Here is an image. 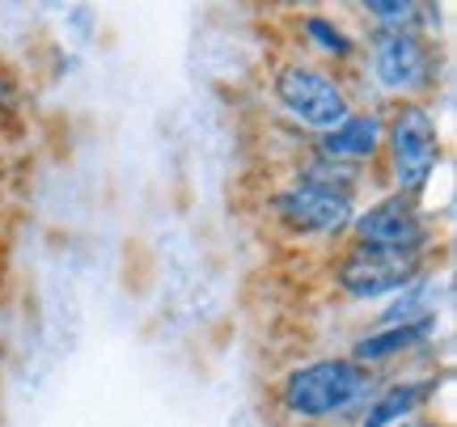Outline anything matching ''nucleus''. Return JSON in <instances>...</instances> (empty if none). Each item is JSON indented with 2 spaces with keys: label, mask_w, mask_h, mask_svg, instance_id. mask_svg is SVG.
<instances>
[{
  "label": "nucleus",
  "mask_w": 457,
  "mask_h": 427,
  "mask_svg": "<svg viewBox=\"0 0 457 427\" xmlns=\"http://www.w3.org/2000/svg\"><path fill=\"white\" fill-rule=\"evenodd\" d=\"M17 106H21V85L9 68H0V115H17Z\"/></svg>",
  "instance_id": "nucleus-14"
},
{
  "label": "nucleus",
  "mask_w": 457,
  "mask_h": 427,
  "mask_svg": "<svg viewBox=\"0 0 457 427\" xmlns=\"http://www.w3.org/2000/svg\"><path fill=\"white\" fill-rule=\"evenodd\" d=\"M293 34L301 43V55H310L318 64L335 68V72H352L360 60V34L347 26V17L335 9H301L293 17Z\"/></svg>",
  "instance_id": "nucleus-11"
},
{
  "label": "nucleus",
  "mask_w": 457,
  "mask_h": 427,
  "mask_svg": "<svg viewBox=\"0 0 457 427\" xmlns=\"http://www.w3.org/2000/svg\"><path fill=\"white\" fill-rule=\"evenodd\" d=\"M441 267V259H420V254H398V250L364 246V242H343L327 254V288L352 309H381L390 296H398L411 280Z\"/></svg>",
  "instance_id": "nucleus-6"
},
{
  "label": "nucleus",
  "mask_w": 457,
  "mask_h": 427,
  "mask_svg": "<svg viewBox=\"0 0 457 427\" xmlns=\"http://www.w3.org/2000/svg\"><path fill=\"white\" fill-rule=\"evenodd\" d=\"M360 195L322 186V182H305L293 174H279L267 182L262 191V220L267 229L284 237L288 246H318L335 250L347 242L352 220H356Z\"/></svg>",
  "instance_id": "nucleus-5"
},
{
  "label": "nucleus",
  "mask_w": 457,
  "mask_h": 427,
  "mask_svg": "<svg viewBox=\"0 0 457 427\" xmlns=\"http://www.w3.org/2000/svg\"><path fill=\"white\" fill-rule=\"evenodd\" d=\"M445 127L432 102H390L386 106V140L377 157V191H398L428 199L445 165Z\"/></svg>",
  "instance_id": "nucleus-4"
},
{
  "label": "nucleus",
  "mask_w": 457,
  "mask_h": 427,
  "mask_svg": "<svg viewBox=\"0 0 457 427\" xmlns=\"http://www.w3.org/2000/svg\"><path fill=\"white\" fill-rule=\"evenodd\" d=\"M381 140H386V106L377 102H356L347 115L330 127V132L305 140L310 152L327 157V161L352 165V169H377V157H381Z\"/></svg>",
  "instance_id": "nucleus-10"
},
{
  "label": "nucleus",
  "mask_w": 457,
  "mask_h": 427,
  "mask_svg": "<svg viewBox=\"0 0 457 427\" xmlns=\"http://www.w3.org/2000/svg\"><path fill=\"white\" fill-rule=\"evenodd\" d=\"M449 381L445 368H394L377 381L369 406L360 411L352 427H403L415 423L420 415L432 411V402L441 394V385Z\"/></svg>",
  "instance_id": "nucleus-9"
},
{
  "label": "nucleus",
  "mask_w": 457,
  "mask_h": 427,
  "mask_svg": "<svg viewBox=\"0 0 457 427\" xmlns=\"http://www.w3.org/2000/svg\"><path fill=\"white\" fill-rule=\"evenodd\" d=\"M364 30H420V0H360Z\"/></svg>",
  "instance_id": "nucleus-13"
},
{
  "label": "nucleus",
  "mask_w": 457,
  "mask_h": 427,
  "mask_svg": "<svg viewBox=\"0 0 457 427\" xmlns=\"http://www.w3.org/2000/svg\"><path fill=\"white\" fill-rule=\"evenodd\" d=\"M445 300H449V275L441 267H432L420 280H411L398 296H390L381 309L369 313L364 326H398V322H415L424 313H445Z\"/></svg>",
  "instance_id": "nucleus-12"
},
{
  "label": "nucleus",
  "mask_w": 457,
  "mask_h": 427,
  "mask_svg": "<svg viewBox=\"0 0 457 427\" xmlns=\"http://www.w3.org/2000/svg\"><path fill=\"white\" fill-rule=\"evenodd\" d=\"M377 373L343 351H318L284 364L271 381V411L284 427H352L377 390Z\"/></svg>",
  "instance_id": "nucleus-1"
},
{
  "label": "nucleus",
  "mask_w": 457,
  "mask_h": 427,
  "mask_svg": "<svg viewBox=\"0 0 457 427\" xmlns=\"http://www.w3.org/2000/svg\"><path fill=\"white\" fill-rule=\"evenodd\" d=\"M403 427H420V423H403Z\"/></svg>",
  "instance_id": "nucleus-15"
},
{
  "label": "nucleus",
  "mask_w": 457,
  "mask_h": 427,
  "mask_svg": "<svg viewBox=\"0 0 457 427\" xmlns=\"http://www.w3.org/2000/svg\"><path fill=\"white\" fill-rule=\"evenodd\" d=\"M352 242L398 254H420V259H441V225L428 208V199H411L398 191H373L360 199L356 220H352Z\"/></svg>",
  "instance_id": "nucleus-7"
},
{
  "label": "nucleus",
  "mask_w": 457,
  "mask_h": 427,
  "mask_svg": "<svg viewBox=\"0 0 457 427\" xmlns=\"http://www.w3.org/2000/svg\"><path fill=\"white\" fill-rule=\"evenodd\" d=\"M360 102H432L449 81V51L420 30H364L360 60L352 68Z\"/></svg>",
  "instance_id": "nucleus-2"
},
{
  "label": "nucleus",
  "mask_w": 457,
  "mask_h": 427,
  "mask_svg": "<svg viewBox=\"0 0 457 427\" xmlns=\"http://www.w3.org/2000/svg\"><path fill=\"white\" fill-rule=\"evenodd\" d=\"M267 98L276 106L279 123L301 140L330 132L352 106H356V81L352 72L318 64L301 51H284L267 68Z\"/></svg>",
  "instance_id": "nucleus-3"
},
{
  "label": "nucleus",
  "mask_w": 457,
  "mask_h": 427,
  "mask_svg": "<svg viewBox=\"0 0 457 427\" xmlns=\"http://www.w3.org/2000/svg\"><path fill=\"white\" fill-rule=\"evenodd\" d=\"M441 334H445V313H424V317L398 322V326H360L347 339L343 356H352L360 368L386 377L394 368H411L415 360L432 356Z\"/></svg>",
  "instance_id": "nucleus-8"
}]
</instances>
